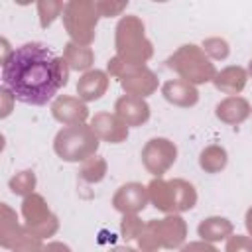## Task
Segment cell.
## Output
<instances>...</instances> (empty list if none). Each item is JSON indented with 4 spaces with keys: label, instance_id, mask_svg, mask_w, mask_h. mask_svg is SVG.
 <instances>
[{
    "label": "cell",
    "instance_id": "obj_1",
    "mask_svg": "<svg viewBox=\"0 0 252 252\" xmlns=\"http://www.w3.org/2000/svg\"><path fill=\"white\" fill-rule=\"evenodd\" d=\"M0 77L2 85L14 93L16 100L32 106L47 104L61 89L55 55L39 41H28L16 47L2 63Z\"/></svg>",
    "mask_w": 252,
    "mask_h": 252
},
{
    "label": "cell",
    "instance_id": "obj_2",
    "mask_svg": "<svg viewBox=\"0 0 252 252\" xmlns=\"http://www.w3.org/2000/svg\"><path fill=\"white\" fill-rule=\"evenodd\" d=\"M116 57L128 65H146L154 55V43L146 37V26L136 14H126L114 28Z\"/></svg>",
    "mask_w": 252,
    "mask_h": 252
},
{
    "label": "cell",
    "instance_id": "obj_3",
    "mask_svg": "<svg viewBox=\"0 0 252 252\" xmlns=\"http://www.w3.org/2000/svg\"><path fill=\"white\" fill-rule=\"evenodd\" d=\"M150 203L165 215H181L197 205V189L193 183L181 177L163 179L154 177L148 183Z\"/></svg>",
    "mask_w": 252,
    "mask_h": 252
},
{
    "label": "cell",
    "instance_id": "obj_4",
    "mask_svg": "<svg viewBox=\"0 0 252 252\" xmlns=\"http://www.w3.org/2000/svg\"><path fill=\"white\" fill-rule=\"evenodd\" d=\"M187 240V222L181 215H165L163 219H150L138 236L140 252H158L159 248L179 250Z\"/></svg>",
    "mask_w": 252,
    "mask_h": 252
},
{
    "label": "cell",
    "instance_id": "obj_5",
    "mask_svg": "<svg viewBox=\"0 0 252 252\" xmlns=\"http://www.w3.org/2000/svg\"><path fill=\"white\" fill-rule=\"evenodd\" d=\"M165 67L179 75V79L191 83V85H205L213 83L217 75L215 63L207 57V53L197 43H183L179 45L167 59Z\"/></svg>",
    "mask_w": 252,
    "mask_h": 252
},
{
    "label": "cell",
    "instance_id": "obj_6",
    "mask_svg": "<svg viewBox=\"0 0 252 252\" xmlns=\"http://www.w3.org/2000/svg\"><path fill=\"white\" fill-rule=\"evenodd\" d=\"M100 146L98 136L93 132L91 124L63 126L53 138V152L57 158L69 163H83L96 154Z\"/></svg>",
    "mask_w": 252,
    "mask_h": 252
},
{
    "label": "cell",
    "instance_id": "obj_7",
    "mask_svg": "<svg viewBox=\"0 0 252 252\" xmlns=\"http://www.w3.org/2000/svg\"><path fill=\"white\" fill-rule=\"evenodd\" d=\"M61 18H63V26L69 35V41L91 47V43L96 37V24L100 20L96 0L67 2Z\"/></svg>",
    "mask_w": 252,
    "mask_h": 252
},
{
    "label": "cell",
    "instance_id": "obj_8",
    "mask_svg": "<svg viewBox=\"0 0 252 252\" xmlns=\"http://www.w3.org/2000/svg\"><path fill=\"white\" fill-rule=\"evenodd\" d=\"M106 73L118 79L124 94L138 96V98H148L158 91V85H159L158 75L148 65H128L116 55L108 59Z\"/></svg>",
    "mask_w": 252,
    "mask_h": 252
},
{
    "label": "cell",
    "instance_id": "obj_9",
    "mask_svg": "<svg viewBox=\"0 0 252 252\" xmlns=\"http://www.w3.org/2000/svg\"><path fill=\"white\" fill-rule=\"evenodd\" d=\"M22 217L24 228L28 234L37 236L41 240L55 236L59 230V217L49 209L47 201L39 193H32L22 201Z\"/></svg>",
    "mask_w": 252,
    "mask_h": 252
},
{
    "label": "cell",
    "instance_id": "obj_10",
    "mask_svg": "<svg viewBox=\"0 0 252 252\" xmlns=\"http://www.w3.org/2000/svg\"><path fill=\"white\" fill-rule=\"evenodd\" d=\"M140 158H142V165L146 167L148 173H152L154 177H163V173L177 159V146H175V142H171L169 138H163V136L150 138L144 144Z\"/></svg>",
    "mask_w": 252,
    "mask_h": 252
},
{
    "label": "cell",
    "instance_id": "obj_11",
    "mask_svg": "<svg viewBox=\"0 0 252 252\" xmlns=\"http://www.w3.org/2000/svg\"><path fill=\"white\" fill-rule=\"evenodd\" d=\"M110 203L112 209L118 211L120 215H138L150 203L148 185H142L138 181H128L114 191Z\"/></svg>",
    "mask_w": 252,
    "mask_h": 252
},
{
    "label": "cell",
    "instance_id": "obj_12",
    "mask_svg": "<svg viewBox=\"0 0 252 252\" xmlns=\"http://www.w3.org/2000/svg\"><path fill=\"white\" fill-rule=\"evenodd\" d=\"M51 116L63 126L87 124L89 120V106L79 96L59 94L51 102Z\"/></svg>",
    "mask_w": 252,
    "mask_h": 252
},
{
    "label": "cell",
    "instance_id": "obj_13",
    "mask_svg": "<svg viewBox=\"0 0 252 252\" xmlns=\"http://www.w3.org/2000/svg\"><path fill=\"white\" fill-rule=\"evenodd\" d=\"M91 128L98 136V140L108 142V144H122L128 138V126L114 114V112H94L91 118Z\"/></svg>",
    "mask_w": 252,
    "mask_h": 252
},
{
    "label": "cell",
    "instance_id": "obj_14",
    "mask_svg": "<svg viewBox=\"0 0 252 252\" xmlns=\"http://www.w3.org/2000/svg\"><path fill=\"white\" fill-rule=\"evenodd\" d=\"M114 114L130 128V126H142V124H146L150 120L152 108H150V104H148L146 98L122 94L114 102Z\"/></svg>",
    "mask_w": 252,
    "mask_h": 252
},
{
    "label": "cell",
    "instance_id": "obj_15",
    "mask_svg": "<svg viewBox=\"0 0 252 252\" xmlns=\"http://www.w3.org/2000/svg\"><path fill=\"white\" fill-rule=\"evenodd\" d=\"M110 85V75L102 69H91L83 73L77 81V94L83 102H94L102 98L108 91Z\"/></svg>",
    "mask_w": 252,
    "mask_h": 252
},
{
    "label": "cell",
    "instance_id": "obj_16",
    "mask_svg": "<svg viewBox=\"0 0 252 252\" xmlns=\"http://www.w3.org/2000/svg\"><path fill=\"white\" fill-rule=\"evenodd\" d=\"M163 98L179 108H191L199 102V91L195 85L183 81V79H169L161 85Z\"/></svg>",
    "mask_w": 252,
    "mask_h": 252
},
{
    "label": "cell",
    "instance_id": "obj_17",
    "mask_svg": "<svg viewBox=\"0 0 252 252\" xmlns=\"http://www.w3.org/2000/svg\"><path fill=\"white\" fill-rule=\"evenodd\" d=\"M250 114H252V106H250V102H248L244 96H240V94H236V96H226V98H222V100L215 106V116H217L222 124H226V126H238V124H242Z\"/></svg>",
    "mask_w": 252,
    "mask_h": 252
},
{
    "label": "cell",
    "instance_id": "obj_18",
    "mask_svg": "<svg viewBox=\"0 0 252 252\" xmlns=\"http://www.w3.org/2000/svg\"><path fill=\"white\" fill-rule=\"evenodd\" d=\"M246 83H248V71L240 65H228V67L217 71V75L213 79L215 89L228 96L240 94L244 91Z\"/></svg>",
    "mask_w": 252,
    "mask_h": 252
},
{
    "label": "cell",
    "instance_id": "obj_19",
    "mask_svg": "<svg viewBox=\"0 0 252 252\" xmlns=\"http://www.w3.org/2000/svg\"><path fill=\"white\" fill-rule=\"evenodd\" d=\"M197 234L201 240L205 242H220V240H228L234 234V224L230 219L226 217H207L197 224Z\"/></svg>",
    "mask_w": 252,
    "mask_h": 252
},
{
    "label": "cell",
    "instance_id": "obj_20",
    "mask_svg": "<svg viewBox=\"0 0 252 252\" xmlns=\"http://www.w3.org/2000/svg\"><path fill=\"white\" fill-rule=\"evenodd\" d=\"M0 211H2V219H0V246L6 248V250H12L16 246V242L26 234V228L18 222V215H16V211L8 203H2Z\"/></svg>",
    "mask_w": 252,
    "mask_h": 252
},
{
    "label": "cell",
    "instance_id": "obj_21",
    "mask_svg": "<svg viewBox=\"0 0 252 252\" xmlns=\"http://www.w3.org/2000/svg\"><path fill=\"white\" fill-rule=\"evenodd\" d=\"M63 59L67 61V65H69L71 71L87 73L94 65V51H93V47L67 41L63 45Z\"/></svg>",
    "mask_w": 252,
    "mask_h": 252
},
{
    "label": "cell",
    "instance_id": "obj_22",
    "mask_svg": "<svg viewBox=\"0 0 252 252\" xmlns=\"http://www.w3.org/2000/svg\"><path fill=\"white\" fill-rule=\"evenodd\" d=\"M228 163V152L220 144H209L199 154V167L205 173H220Z\"/></svg>",
    "mask_w": 252,
    "mask_h": 252
},
{
    "label": "cell",
    "instance_id": "obj_23",
    "mask_svg": "<svg viewBox=\"0 0 252 252\" xmlns=\"http://www.w3.org/2000/svg\"><path fill=\"white\" fill-rule=\"evenodd\" d=\"M106 171H108V163H106V159L102 158V156H98V154H94V156H91L89 159H85L83 163H81V167H79V177L83 179V181H87V183H100L104 177H106Z\"/></svg>",
    "mask_w": 252,
    "mask_h": 252
},
{
    "label": "cell",
    "instance_id": "obj_24",
    "mask_svg": "<svg viewBox=\"0 0 252 252\" xmlns=\"http://www.w3.org/2000/svg\"><path fill=\"white\" fill-rule=\"evenodd\" d=\"M35 185H37V177L32 169H22L16 175H12L8 181V189L18 197H28L35 193Z\"/></svg>",
    "mask_w": 252,
    "mask_h": 252
},
{
    "label": "cell",
    "instance_id": "obj_25",
    "mask_svg": "<svg viewBox=\"0 0 252 252\" xmlns=\"http://www.w3.org/2000/svg\"><path fill=\"white\" fill-rule=\"evenodd\" d=\"M37 18H39V26L43 30H47L59 16H63L65 4L61 0H39L37 2Z\"/></svg>",
    "mask_w": 252,
    "mask_h": 252
},
{
    "label": "cell",
    "instance_id": "obj_26",
    "mask_svg": "<svg viewBox=\"0 0 252 252\" xmlns=\"http://www.w3.org/2000/svg\"><path fill=\"white\" fill-rule=\"evenodd\" d=\"M201 49L207 53V57L211 61H224L230 55V45L224 37L213 35V37H205L201 41Z\"/></svg>",
    "mask_w": 252,
    "mask_h": 252
},
{
    "label": "cell",
    "instance_id": "obj_27",
    "mask_svg": "<svg viewBox=\"0 0 252 252\" xmlns=\"http://www.w3.org/2000/svg\"><path fill=\"white\" fill-rule=\"evenodd\" d=\"M144 220L138 217V215H122V220H120V236L130 242V240H138V236L142 234L144 230Z\"/></svg>",
    "mask_w": 252,
    "mask_h": 252
},
{
    "label": "cell",
    "instance_id": "obj_28",
    "mask_svg": "<svg viewBox=\"0 0 252 252\" xmlns=\"http://www.w3.org/2000/svg\"><path fill=\"white\" fill-rule=\"evenodd\" d=\"M43 248H45V244H43L41 238L32 236V234L26 232V234L16 242V246L12 248V252H43Z\"/></svg>",
    "mask_w": 252,
    "mask_h": 252
},
{
    "label": "cell",
    "instance_id": "obj_29",
    "mask_svg": "<svg viewBox=\"0 0 252 252\" xmlns=\"http://www.w3.org/2000/svg\"><path fill=\"white\" fill-rule=\"evenodd\" d=\"M224 252H252V236H248V234H232L226 240Z\"/></svg>",
    "mask_w": 252,
    "mask_h": 252
},
{
    "label": "cell",
    "instance_id": "obj_30",
    "mask_svg": "<svg viewBox=\"0 0 252 252\" xmlns=\"http://www.w3.org/2000/svg\"><path fill=\"white\" fill-rule=\"evenodd\" d=\"M96 6H98V12H100V18H112V16H120L128 2L122 0V2H114V0H96Z\"/></svg>",
    "mask_w": 252,
    "mask_h": 252
},
{
    "label": "cell",
    "instance_id": "obj_31",
    "mask_svg": "<svg viewBox=\"0 0 252 252\" xmlns=\"http://www.w3.org/2000/svg\"><path fill=\"white\" fill-rule=\"evenodd\" d=\"M179 252H220L215 244L211 242H205V240H191V242H185Z\"/></svg>",
    "mask_w": 252,
    "mask_h": 252
},
{
    "label": "cell",
    "instance_id": "obj_32",
    "mask_svg": "<svg viewBox=\"0 0 252 252\" xmlns=\"http://www.w3.org/2000/svg\"><path fill=\"white\" fill-rule=\"evenodd\" d=\"M0 96H2V102H4V106H2V112H0V118H6L10 112H12V102L16 100V96H14V93L8 89V87H0Z\"/></svg>",
    "mask_w": 252,
    "mask_h": 252
},
{
    "label": "cell",
    "instance_id": "obj_33",
    "mask_svg": "<svg viewBox=\"0 0 252 252\" xmlns=\"http://www.w3.org/2000/svg\"><path fill=\"white\" fill-rule=\"evenodd\" d=\"M43 252H73V250H71L69 244H65V242H61V240H51V242L45 244Z\"/></svg>",
    "mask_w": 252,
    "mask_h": 252
},
{
    "label": "cell",
    "instance_id": "obj_34",
    "mask_svg": "<svg viewBox=\"0 0 252 252\" xmlns=\"http://www.w3.org/2000/svg\"><path fill=\"white\" fill-rule=\"evenodd\" d=\"M244 226H246L248 236H252V205L246 209V215H244Z\"/></svg>",
    "mask_w": 252,
    "mask_h": 252
},
{
    "label": "cell",
    "instance_id": "obj_35",
    "mask_svg": "<svg viewBox=\"0 0 252 252\" xmlns=\"http://www.w3.org/2000/svg\"><path fill=\"white\" fill-rule=\"evenodd\" d=\"M108 252H140V250L134 248V246H114V248H110Z\"/></svg>",
    "mask_w": 252,
    "mask_h": 252
},
{
    "label": "cell",
    "instance_id": "obj_36",
    "mask_svg": "<svg viewBox=\"0 0 252 252\" xmlns=\"http://www.w3.org/2000/svg\"><path fill=\"white\" fill-rule=\"evenodd\" d=\"M246 71H248V77L252 79V59L248 61V67H246Z\"/></svg>",
    "mask_w": 252,
    "mask_h": 252
},
{
    "label": "cell",
    "instance_id": "obj_37",
    "mask_svg": "<svg viewBox=\"0 0 252 252\" xmlns=\"http://www.w3.org/2000/svg\"><path fill=\"white\" fill-rule=\"evenodd\" d=\"M250 116H252V114H250Z\"/></svg>",
    "mask_w": 252,
    "mask_h": 252
}]
</instances>
